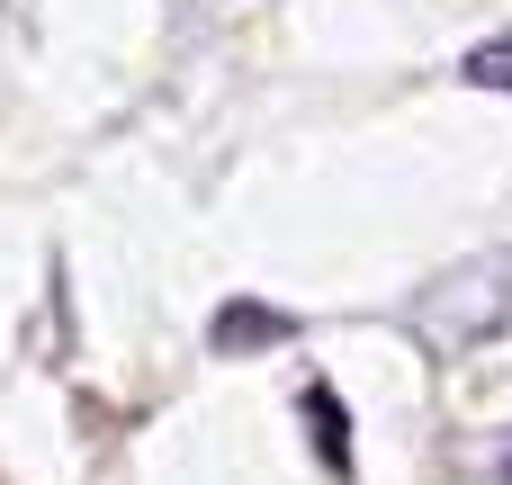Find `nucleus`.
<instances>
[{"instance_id":"nucleus-1","label":"nucleus","mask_w":512,"mask_h":485,"mask_svg":"<svg viewBox=\"0 0 512 485\" xmlns=\"http://www.w3.org/2000/svg\"><path fill=\"white\" fill-rule=\"evenodd\" d=\"M414 315H423L432 351H468V342H486V333L512 315V261H468V270H450L441 288H423Z\"/></svg>"},{"instance_id":"nucleus-2","label":"nucleus","mask_w":512,"mask_h":485,"mask_svg":"<svg viewBox=\"0 0 512 485\" xmlns=\"http://www.w3.org/2000/svg\"><path fill=\"white\" fill-rule=\"evenodd\" d=\"M279 342H297V315H279V306H261V297H234V306L216 315V351H225V360L279 351Z\"/></svg>"},{"instance_id":"nucleus-3","label":"nucleus","mask_w":512,"mask_h":485,"mask_svg":"<svg viewBox=\"0 0 512 485\" xmlns=\"http://www.w3.org/2000/svg\"><path fill=\"white\" fill-rule=\"evenodd\" d=\"M297 414H306V432H315V459L351 477V414L333 405V387H306V405H297Z\"/></svg>"},{"instance_id":"nucleus-5","label":"nucleus","mask_w":512,"mask_h":485,"mask_svg":"<svg viewBox=\"0 0 512 485\" xmlns=\"http://www.w3.org/2000/svg\"><path fill=\"white\" fill-rule=\"evenodd\" d=\"M504 485H512V459H504Z\"/></svg>"},{"instance_id":"nucleus-4","label":"nucleus","mask_w":512,"mask_h":485,"mask_svg":"<svg viewBox=\"0 0 512 485\" xmlns=\"http://www.w3.org/2000/svg\"><path fill=\"white\" fill-rule=\"evenodd\" d=\"M459 81H477V90H512V36H504V45H468V54H459Z\"/></svg>"}]
</instances>
